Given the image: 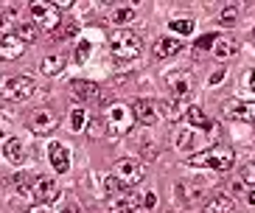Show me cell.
<instances>
[{"instance_id":"cell-1","label":"cell","mask_w":255,"mask_h":213,"mask_svg":"<svg viewBox=\"0 0 255 213\" xmlns=\"http://www.w3.org/2000/svg\"><path fill=\"white\" fill-rule=\"evenodd\" d=\"M110 51H113V59L121 62V65H127V62L137 59L143 51V42L137 37L135 31H127V28H118L110 37Z\"/></svg>"},{"instance_id":"cell-2","label":"cell","mask_w":255,"mask_h":213,"mask_svg":"<svg viewBox=\"0 0 255 213\" xmlns=\"http://www.w3.org/2000/svg\"><path fill=\"white\" fill-rule=\"evenodd\" d=\"M233 163H236V154H233L230 149H225V146L202 149V152L191 154V160H188V166H194V168H213V171H227V168H233Z\"/></svg>"},{"instance_id":"cell-3","label":"cell","mask_w":255,"mask_h":213,"mask_svg":"<svg viewBox=\"0 0 255 213\" xmlns=\"http://www.w3.org/2000/svg\"><path fill=\"white\" fill-rule=\"evenodd\" d=\"M104 123H107V132L113 137H124L132 132V123H135V112L129 109L127 104H113L104 115Z\"/></svg>"},{"instance_id":"cell-4","label":"cell","mask_w":255,"mask_h":213,"mask_svg":"<svg viewBox=\"0 0 255 213\" xmlns=\"http://www.w3.org/2000/svg\"><path fill=\"white\" fill-rule=\"evenodd\" d=\"M213 188V180L210 177H188V180H182L180 185H177V199H180L182 205H196V202H202L205 194Z\"/></svg>"},{"instance_id":"cell-5","label":"cell","mask_w":255,"mask_h":213,"mask_svg":"<svg viewBox=\"0 0 255 213\" xmlns=\"http://www.w3.org/2000/svg\"><path fill=\"white\" fill-rule=\"evenodd\" d=\"M115 177L121 180V185L124 188H132V185H137L143 180V174H146V166H143L140 160H132V157H121L118 163H115Z\"/></svg>"},{"instance_id":"cell-6","label":"cell","mask_w":255,"mask_h":213,"mask_svg":"<svg viewBox=\"0 0 255 213\" xmlns=\"http://www.w3.org/2000/svg\"><path fill=\"white\" fill-rule=\"evenodd\" d=\"M28 14H31L34 23H39L45 31H51V34H53V31H59V25H62L59 23V8L51 6V3H39V0H37V3H31Z\"/></svg>"},{"instance_id":"cell-7","label":"cell","mask_w":255,"mask_h":213,"mask_svg":"<svg viewBox=\"0 0 255 213\" xmlns=\"http://www.w3.org/2000/svg\"><path fill=\"white\" fill-rule=\"evenodd\" d=\"M34 90H37V84L28 76H14L3 82V99L8 101H25L28 96H34Z\"/></svg>"},{"instance_id":"cell-8","label":"cell","mask_w":255,"mask_h":213,"mask_svg":"<svg viewBox=\"0 0 255 213\" xmlns=\"http://www.w3.org/2000/svg\"><path fill=\"white\" fill-rule=\"evenodd\" d=\"M56 123H59V118H56V112L53 109H48V106H39V109H34L28 118V126L34 135H51L53 129H56Z\"/></svg>"},{"instance_id":"cell-9","label":"cell","mask_w":255,"mask_h":213,"mask_svg":"<svg viewBox=\"0 0 255 213\" xmlns=\"http://www.w3.org/2000/svg\"><path fill=\"white\" fill-rule=\"evenodd\" d=\"M165 87L174 93V99H185L194 87V79L188 70H171V73H165Z\"/></svg>"},{"instance_id":"cell-10","label":"cell","mask_w":255,"mask_h":213,"mask_svg":"<svg viewBox=\"0 0 255 213\" xmlns=\"http://www.w3.org/2000/svg\"><path fill=\"white\" fill-rule=\"evenodd\" d=\"M56 197H59L56 180H51V177H37V183H34V199H37L39 205H51Z\"/></svg>"},{"instance_id":"cell-11","label":"cell","mask_w":255,"mask_h":213,"mask_svg":"<svg viewBox=\"0 0 255 213\" xmlns=\"http://www.w3.org/2000/svg\"><path fill=\"white\" fill-rule=\"evenodd\" d=\"M132 112H135V118L140 123L151 126V123H157V118H160V104H154V101H149V99H137L135 104H132Z\"/></svg>"},{"instance_id":"cell-12","label":"cell","mask_w":255,"mask_h":213,"mask_svg":"<svg viewBox=\"0 0 255 213\" xmlns=\"http://www.w3.org/2000/svg\"><path fill=\"white\" fill-rule=\"evenodd\" d=\"M225 115L236 118V121H250L255 123V104H244V101H227L225 104Z\"/></svg>"},{"instance_id":"cell-13","label":"cell","mask_w":255,"mask_h":213,"mask_svg":"<svg viewBox=\"0 0 255 213\" xmlns=\"http://www.w3.org/2000/svg\"><path fill=\"white\" fill-rule=\"evenodd\" d=\"M182 48L180 39H174V37H160L154 39V45H151V53H154V59H168V56H177Z\"/></svg>"},{"instance_id":"cell-14","label":"cell","mask_w":255,"mask_h":213,"mask_svg":"<svg viewBox=\"0 0 255 213\" xmlns=\"http://www.w3.org/2000/svg\"><path fill=\"white\" fill-rule=\"evenodd\" d=\"M48 157H51V166L56 168L59 174H65V171L70 168V152L62 143H56V140L48 146Z\"/></svg>"},{"instance_id":"cell-15","label":"cell","mask_w":255,"mask_h":213,"mask_svg":"<svg viewBox=\"0 0 255 213\" xmlns=\"http://www.w3.org/2000/svg\"><path fill=\"white\" fill-rule=\"evenodd\" d=\"M70 96L79 101H93L98 99V87L93 82H84V79H73L70 82Z\"/></svg>"},{"instance_id":"cell-16","label":"cell","mask_w":255,"mask_h":213,"mask_svg":"<svg viewBox=\"0 0 255 213\" xmlns=\"http://www.w3.org/2000/svg\"><path fill=\"white\" fill-rule=\"evenodd\" d=\"M23 51H25V42L17 37V34H6L3 42H0V53H3V59H17Z\"/></svg>"},{"instance_id":"cell-17","label":"cell","mask_w":255,"mask_h":213,"mask_svg":"<svg viewBox=\"0 0 255 213\" xmlns=\"http://www.w3.org/2000/svg\"><path fill=\"white\" fill-rule=\"evenodd\" d=\"M185 121H188V126H191V129H202V132L205 129H213V121H210V118L196 104L185 109Z\"/></svg>"},{"instance_id":"cell-18","label":"cell","mask_w":255,"mask_h":213,"mask_svg":"<svg viewBox=\"0 0 255 213\" xmlns=\"http://www.w3.org/2000/svg\"><path fill=\"white\" fill-rule=\"evenodd\" d=\"M3 154H6L8 163H23L25 160V143L20 137H8L6 143H3Z\"/></svg>"},{"instance_id":"cell-19","label":"cell","mask_w":255,"mask_h":213,"mask_svg":"<svg viewBox=\"0 0 255 213\" xmlns=\"http://www.w3.org/2000/svg\"><path fill=\"white\" fill-rule=\"evenodd\" d=\"M239 51V42L230 37V34H222V37L216 39V48H213V56L216 59H227V56H233V53Z\"/></svg>"},{"instance_id":"cell-20","label":"cell","mask_w":255,"mask_h":213,"mask_svg":"<svg viewBox=\"0 0 255 213\" xmlns=\"http://www.w3.org/2000/svg\"><path fill=\"white\" fill-rule=\"evenodd\" d=\"M65 53H51V56H45L42 59V65H39V70L45 73V76H56L59 70H65Z\"/></svg>"},{"instance_id":"cell-21","label":"cell","mask_w":255,"mask_h":213,"mask_svg":"<svg viewBox=\"0 0 255 213\" xmlns=\"http://www.w3.org/2000/svg\"><path fill=\"white\" fill-rule=\"evenodd\" d=\"M202 213H233V199L227 197V194H219V197H213L205 205Z\"/></svg>"},{"instance_id":"cell-22","label":"cell","mask_w":255,"mask_h":213,"mask_svg":"<svg viewBox=\"0 0 255 213\" xmlns=\"http://www.w3.org/2000/svg\"><path fill=\"white\" fill-rule=\"evenodd\" d=\"M174 146L180 149V152H191L196 146V137H194V129L191 126H185V129H180L177 135H174Z\"/></svg>"},{"instance_id":"cell-23","label":"cell","mask_w":255,"mask_h":213,"mask_svg":"<svg viewBox=\"0 0 255 213\" xmlns=\"http://www.w3.org/2000/svg\"><path fill=\"white\" fill-rule=\"evenodd\" d=\"M137 143H140V157L143 160H154L160 154V143H154V137L151 135H140L137 137Z\"/></svg>"},{"instance_id":"cell-24","label":"cell","mask_w":255,"mask_h":213,"mask_svg":"<svg viewBox=\"0 0 255 213\" xmlns=\"http://www.w3.org/2000/svg\"><path fill=\"white\" fill-rule=\"evenodd\" d=\"M160 112L168 118V121H177L182 115V99H165L160 101Z\"/></svg>"},{"instance_id":"cell-25","label":"cell","mask_w":255,"mask_h":213,"mask_svg":"<svg viewBox=\"0 0 255 213\" xmlns=\"http://www.w3.org/2000/svg\"><path fill=\"white\" fill-rule=\"evenodd\" d=\"M135 205L140 213H154V205H157V197H154V191H146L140 199H135Z\"/></svg>"},{"instance_id":"cell-26","label":"cell","mask_w":255,"mask_h":213,"mask_svg":"<svg viewBox=\"0 0 255 213\" xmlns=\"http://www.w3.org/2000/svg\"><path fill=\"white\" fill-rule=\"evenodd\" d=\"M14 34L20 39H23L25 45H28V42H34V39H37V28H34V25L31 23H20V25H14Z\"/></svg>"},{"instance_id":"cell-27","label":"cell","mask_w":255,"mask_h":213,"mask_svg":"<svg viewBox=\"0 0 255 213\" xmlns=\"http://www.w3.org/2000/svg\"><path fill=\"white\" fill-rule=\"evenodd\" d=\"M135 20V8H115L113 11V25H127V23H132Z\"/></svg>"},{"instance_id":"cell-28","label":"cell","mask_w":255,"mask_h":213,"mask_svg":"<svg viewBox=\"0 0 255 213\" xmlns=\"http://www.w3.org/2000/svg\"><path fill=\"white\" fill-rule=\"evenodd\" d=\"M84 121H87V112H84L82 106L70 109V129H73V132H82L84 129Z\"/></svg>"},{"instance_id":"cell-29","label":"cell","mask_w":255,"mask_h":213,"mask_svg":"<svg viewBox=\"0 0 255 213\" xmlns=\"http://www.w3.org/2000/svg\"><path fill=\"white\" fill-rule=\"evenodd\" d=\"M121 188H124V185H121V180H118L115 174H110V177L104 180V194H107L110 199H115V197H118V194H121Z\"/></svg>"},{"instance_id":"cell-30","label":"cell","mask_w":255,"mask_h":213,"mask_svg":"<svg viewBox=\"0 0 255 213\" xmlns=\"http://www.w3.org/2000/svg\"><path fill=\"white\" fill-rule=\"evenodd\" d=\"M171 31H177V34H182V37H188V34H194V20H171Z\"/></svg>"},{"instance_id":"cell-31","label":"cell","mask_w":255,"mask_h":213,"mask_svg":"<svg viewBox=\"0 0 255 213\" xmlns=\"http://www.w3.org/2000/svg\"><path fill=\"white\" fill-rule=\"evenodd\" d=\"M20 11H23V8L17 6V3H6V6H3V11H0V17H3V25H8L17 14H20Z\"/></svg>"},{"instance_id":"cell-32","label":"cell","mask_w":255,"mask_h":213,"mask_svg":"<svg viewBox=\"0 0 255 213\" xmlns=\"http://www.w3.org/2000/svg\"><path fill=\"white\" fill-rule=\"evenodd\" d=\"M76 34H79V25H76V23H65L59 31H53L51 37H53V39H62V37H68V39H70V37H76Z\"/></svg>"},{"instance_id":"cell-33","label":"cell","mask_w":255,"mask_h":213,"mask_svg":"<svg viewBox=\"0 0 255 213\" xmlns=\"http://www.w3.org/2000/svg\"><path fill=\"white\" fill-rule=\"evenodd\" d=\"M90 51H93V45L87 42V39H82V42L76 45V62H87L90 59Z\"/></svg>"},{"instance_id":"cell-34","label":"cell","mask_w":255,"mask_h":213,"mask_svg":"<svg viewBox=\"0 0 255 213\" xmlns=\"http://www.w3.org/2000/svg\"><path fill=\"white\" fill-rule=\"evenodd\" d=\"M216 39H219V34H205V37H199L196 39V51H208V48H213L216 45Z\"/></svg>"},{"instance_id":"cell-35","label":"cell","mask_w":255,"mask_h":213,"mask_svg":"<svg viewBox=\"0 0 255 213\" xmlns=\"http://www.w3.org/2000/svg\"><path fill=\"white\" fill-rule=\"evenodd\" d=\"M239 11H241L239 6H227V8H222V23H225V25H233L236 20H239Z\"/></svg>"},{"instance_id":"cell-36","label":"cell","mask_w":255,"mask_h":213,"mask_svg":"<svg viewBox=\"0 0 255 213\" xmlns=\"http://www.w3.org/2000/svg\"><path fill=\"white\" fill-rule=\"evenodd\" d=\"M244 180H247L250 185H255V163H250V166L244 168Z\"/></svg>"},{"instance_id":"cell-37","label":"cell","mask_w":255,"mask_h":213,"mask_svg":"<svg viewBox=\"0 0 255 213\" xmlns=\"http://www.w3.org/2000/svg\"><path fill=\"white\" fill-rule=\"evenodd\" d=\"M62 213H84V211H82L79 205H73V202H70V205H65V208H62Z\"/></svg>"},{"instance_id":"cell-38","label":"cell","mask_w":255,"mask_h":213,"mask_svg":"<svg viewBox=\"0 0 255 213\" xmlns=\"http://www.w3.org/2000/svg\"><path fill=\"white\" fill-rule=\"evenodd\" d=\"M222 79H225V70H216V73L210 76V84H219V82H222Z\"/></svg>"},{"instance_id":"cell-39","label":"cell","mask_w":255,"mask_h":213,"mask_svg":"<svg viewBox=\"0 0 255 213\" xmlns=\"http://www.w3.org/2000/svg\"><path fill=\"white\" fill-rule=\"evenodd\" d=\"M28 213H51V211H48V208L45 205H34V208H31V211Z\"/></svg>"},{"instance_id":"cell-40","label":"cell","mask_w":255,"mask_h":213,"mask_svg":"<svg viewBox=\"0 0 255 213\" xmlns=\"http://www.w3.org/2000/svg\"><path fill=\"white\" fill-rule=\"evenodd\" d=\"M247 202H250V205H255V188L247 191Z\"/></svg>"},{"instance_id":"cell-41","label":"cell","mask_w":255,"mask_h":213,"mask_svg":"<svg viewBox=\"0 0 255 213\" xmlns=\"http://www.w3.org/2000/svg\"><path fill=\"white\" fill-rule=\"evenodd\" d=\"M250 93H253V96H255V70H253V73H250Z\"/></svg>"},{"instance_id":"cell-42","label":"cell","mask_w":255,"mask_h":213,"mask_svg":"<svg viewBox=\"0 0 255 213\" xmlns=\"http://www.w3.org/2000/svg\"><path fill=\"white\" fill-rule=\"evenodd\" d=\"M253 34H255V28H253Z\"/></svg>"}]
</instances>
